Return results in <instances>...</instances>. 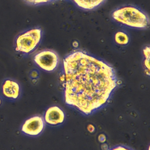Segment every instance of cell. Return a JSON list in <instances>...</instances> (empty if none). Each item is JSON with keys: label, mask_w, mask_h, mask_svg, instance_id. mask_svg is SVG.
Returning a JSON list of instances; mask_svg holds the SVG:
<instances>
[{"label": "cell", "mask_w": 150, "mask_h": 150, "mask_svg": "<svg viewBox=\"0 0 150 150\" xmlns=\"http://www.w3.org/2000/svg\"><path fill=\"white\" fill-rule=\"evenodd\" d=\"M63 71L66 103L86 115L104 105L117 86L110 65L82 51L64 59Z\"/></svg>", "instance_id": "1"}, {"label": "cell", "mask_w": 150, "mask_h": 150, "mask_svg": "<svg viewBox=\"0 0 150 150\" xmlns=\"http://www.w3.org/2000/svg\"><path fill=\"white\" fill-rule=\"evenodd\" d=\"M112 16L117 22L131 28H145L149 24L146 14L139 8L131 5L115 9L112 13Z\"/></svg>", "instance_id": "2"}, {"label": "cell", "mask_w": 150, "mask_h": 150, "mask_svg": "<svg viewBox=\"0 0 150 150\" xmlns=\"http://www.w3.org/2000/svg\"><path fill=\"white\" fill-rule=\"evenodd\" d=\"M42 37V30L38 28H32L20 33L15 39V50L29 54L34 50L39 45Z\"/></svg>", "instance_id": "3"}, {"label": "cell", "mask_w": 150, "mask_h": 150, "mask_svg": "<svg viewBox=\"0 0 150 150\" xmlns=\"http://www.w3.org/2000/svg\"><path fill=\"white\" fill-rule=\"evenodd\" d=\"M21 87L19 83L11 78L2 80L0 86V96L4 101L13 102L19 98Z\"/></svg>", "instance_id": "4"}, {"label": "cell", "mask_w": 150, "mask_h": 150, "mask_svg": "<svg viewBox=\"0 0 150 150\" xmlns=\"http://www.w3.org/2000/svg\"><path fill=\"white\" fill-rule=\"evenodd\" d=\"M33 59L40 68L46 71L54 70L59 63L58 55L51 50H44L39 52L35 54Z\"/></svg>", "instance_id": "5"}, {"label": "cell", "mask_w": 150, "mask_h": 150, "mask_svg": "<svg viewBox=\"0 0 150 150\" xmlns=\"http://www.w3.org/2000/svg\"><path fill=\"white\" fill-rule=\"evenodd\" d=\"M45 127L42 117L35 115L26 120L21 127V132L26 135L36 136L40 134Z\"/></svg>", "instance_id": "6"}, {"label": "cell", "mask_w": 150, "mask_h": 150, "mask_svg": "<svg viewBox=\"0 0 150 150\" xmlns=\"http://www.w3.org/2000/svg\"><path fill=\"white\" fill-rule=\"evenodd\" d=\"M25 2L29 5H38L45 3L51 2L54 0H23ZM79 7L86 9L92 10L100 5H101L105 0H72Z\"/></svg>", "instance_id": "7"}, {"label": "cell", "mask_w": 150, "mask_h": 150, "mask_svg": "<svg viewBox=\"0 0 150 150\" xmlns=\"http://www.w3.org/2000/svg\"><path fill=\"white\" fill-rule=\"evenodd\" d=\"M45 121L50 125H56L62 124L65 118L63 111L57 106H52L46 110L45 114Z\"/></svg>", "instance_id": "8"}, {"label": "cell", "mask_w": 150, "mask_h": 150, "mask_svg": "<svg viewBox=\"0 0 150 150\" xmlns=\"http://www.w3.org/2000/svg\"><path fill=\"white\" fill-rule=\"evenodd\" d=\"M114 39L115 42L120 45H126L129 40L128 35L122 31L117 32L115 35Z\"/></svg>", "instance_id": "9"}, {"label": "cell", "mask_w": 150, "mask_h": 150, "mask_svg": "<svg viewBox=\"0 0 150 150\" xmlns=\"http://www.w3.org/2000/svg\"><path fill=\"white\" fill-rule=\"evenodd\" d=\"M144 53L145 57H147V59L145 60V66H146L148 70H149V47H146L144 50ZM149 71V70H148Z\"/></svg>", "instance_id": "10"}, {"label": "cell", "mask_w": 150, "mask_h": 150, "mask_svg": "<svg viewBox=\"0 0 150 150\" xmlns=\"http://www.w3.org/2000/svg\"><path fill=\"white\" fill-rule=\"evenodd\" d=\"M98 141H99L100 142L103 143V142H104L105 141V140H106V137H105V136L104 134H101L98 136Z\"/></svg>", "instance_id": "11"}, {"label": "cell", "mask_w": 150, "mask_h": 150, "mask_svg": "<svg viewBox=\"0 0 150 150\" xmlns=\"http://www.w3.org/2000/svg\"><path fill=\"white\" fill-rule=\"evenodd\" d=\"M111 150H131V149L127 148L126 147H124V146H117V147H115V148L111 149Z\"/></svg>", "instance_id": "12"}, {"label": "cell", "mask_w": 150, "mask_h": 150, "mask_svg": "<svg viewBox=\"0 0 150 150\" xmlns=\"http://www.w3.org/2000/svg\"><path fill=\"white\" fill-rule=\"evenodd\" d=\"M87 129H88V131L90 132H93L94 131L95 128H94V127L93 125L89 124V125L87 126Z\"/></svg>", "instance_id": "13"}, {"label": "cell", "mask_w": 150, "mask_h": 150, "mask_svg": "<svg viewBox=\"0 0 150 150\" xmlns=\"http://www.w3.org/2000/svg\"><path fill=\"white\" fill-rule=\"evenodd\" d=\"M4 101H5L3 100V98H2L1 97V96H0V107L2 106V105H3Z\"/></svg>", "instance_id": "14"}]
</instances>
